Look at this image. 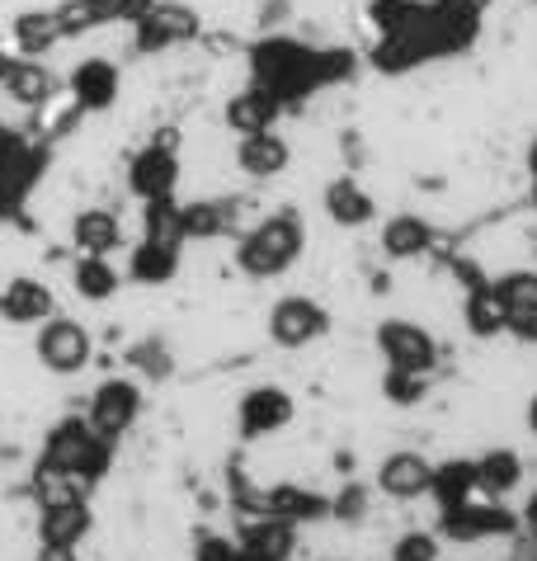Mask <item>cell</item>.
Listing matches in <instances>:
<instances>
[{
	"label": "cell",
	"instance_id": "obj_9",
	"mask_svg": "<svg viewBox=\"0 0 537 561\" xmlns=\"http://www.w3.org/2000/svg\"><path fill=\"white\" fill-rule=\"evenodd\" d=\"M297 415V401L288 387L278 382H260V387H245L241 401H236V434L245 444H260V439H274L293 425Z\"/></svg>",
	"mask_w": 537,
	"mask_h": 561
},
{
	"label": "cell",
	"instance_id": "obj_30",
	"mask_svg": "<svg viewBox=\"0 0 537 561\" xmlns=\"http://www.w3.org/2000/svg\"><path fill=\"white\" fill-rule=\"evenodd\" d=\"M438 557H444V538L430 534V528H405L387 548V561H438Z\"/></svg>",
	"mask_w": 537,
	"mask_h": 561
},
{
	"label": "cell",
	"instance_id": "obj_41",
	"mask_svg": "<svg viewBox=\"0 0 537 561\" xmlns=\"http://www.w3.org/2000/svg\"><path fill=\"white\" fill-rule=\"evenodd\" d=\"M524 420H528V434L537 439V392L528 397V407H524Z\"/></svg>",
	"mask_w": 537,
	"mask_h": 561
},
{
	"label": "cell",
	"instance_id": "obj_38",
	"mask_svg": "<svg viewBox=\"0 0 537 561\" xmlns=\"http://www.w3.org/2000/svg\"><path fill=\"white\" fill-rule=\"evenodd\" d=\"M34 561H81V557H76V548H43V542H38Z\"/></svg>",
	"mask_w": 537,
	"mask_h": 561
},
{
	"label": "cell",
	"instance_id": "obj_26",
	"mask_svg": "<svg viewBox=\"0 0 537 561\" xmlns=\"http://www.w3.org/2000/svg\"><path fill=\"white\" fill-rule=\"evenodd\" d=\"M71 288H76V298H81V302H114L118 288H123V278H118V270L108 260L81 255V260H76V270H71Z\"/></svg>",
	"mask_w": 537,
	"mask_h": 561
},
{
	"label": "cell",
	"instance_id": "obj_36",
	"mask_svg": "<svg viewBox=\"0 0 537 561\" xmlns=\"http://www.w3.org/2000/svg\"><path fill=\"white\" fill-rule=\"evenodd\" d=\"M504 331H510L518 345H537V311H518V317L504 321Z\"/></svg>",
	"mask_w": 537,
	"mask_h": 561
},
{
	"label": "cell",
	"instance_id": "obj_39",
	"mask_svg": "<svg viewBox=\"0 0 537 561\" xmlns=\"http://www.w3.org/2000/svg\"><path fill=\"white\" fill-rule=\"evenodd\" d=\"M510 561H537V538H518L514 552H510Z\"/></svg>",
	"mask_w": 537,
	"mask_h": 561
},
{
	"label": "cell",
	"instance_id": "obj_10",
	"mask_svg": "<svg viewBox=\"0 0 537 561\" xmlns=\"http://www.w3.org/2000/svg\"><path fill=\"white\" fill-rule=\"evenodd\" d=\"M184 180V156L175 151V137H156L151 147H141L128 161V194L141 204H156V198H175Z\"/></svg>",
	"mask_w": 537,
	"mask_h": 561
},
{
	"label": "cell",
	"instance_id": "obj_1",
	"mask_svg": "<svg viewBox=\"0 0 537 561\" xmlns=\"http://www.w3.org/2000/svg\"><path fill=\"white\" fill-rule=\"evenodd\" d=\"M307 251V222L297 208H274L255 217L241 237H236V270L245 278H255V284H268V278H283L293 270L297 260Z\"/></svg>",
	"mask_w": 537,
	"mask_h": 561
},
{
	"label": "cell",
	"instance_id": "obj_27",
	"mask_svg": "<svg viewBox=\"0 0 537 561\" xmlns=\"http://www.w3.org/2000/svg\"><path fill=\"white\" fill-rule=\"evenodd\" d=\"M504 307H500V298H495V288L491 284H477V288H467V298H462V325L477 340H495V335H504Z\"/></svg>",
	"mask_w": 537,
	"mask_h": 561
},
{
	"label": "cell",
	"instance_id": "obj_28",
	"mask_svg": "<svg viewBox=\"0 0 537 561\" xmlns=\"http://www.w3.org/2000/svg\"><path fill=\"white\" fill-rule=\"evenodd\" d=\"M141 241L180 245V251H184V204H180V198H156V204H141Z\"/></svg>",
	"mask_w": 537,
	"mask_h": 561
},
{
	"label": "cell",
	"instance_id": "obj_18",
	"mask_svg": "<svg viewBox=\"0 0 537 561\" xmlns=\"http://www.w3.org/2000/svg\"><path fill=\"white\" fill-rule=\"evenodd\" d=\"M71 245L76 255H100L108 260L123 245V217L108 204H85L71 217Z\"/></svg>",
	"mask_w": 537,
	"mask_h": 561
},
{
	"label": "cell",
	"instance_id": "obj_14",
	"mask_svg": "<svg viewBox=\"0 0 537 561\" xmlns=\"http://www.w3.org/2000/svg\"><path fill=\"white\" fill-rule=\"evenodd\" d=\"M57 317V293L34 274H14L0 284V321L5 325H43Z\"/></svg>",
	"mask_w": 537,
	"mask_h": 561
},
{
	"label": "cell",
	"instance_id": "obj_42",
	"mask_svg": "<svg viewBox=\"0 0 537 561\" xmlns=\"http://www.w3.org/2000/svg\"><path fill=\"white\" fill-rule=\"evenodd\" d=\"M528 208L537 213V180H528Z\"/></svg>",
	"mask_w": 537,
	"mask_h": 561
},
{
	"label": "cell",
	"instance_id": "obj_8",
	"mask_svg": "<svg viewBox=\"0 0 537 561\" xmlns=\"http://www.w3.org/2000/svg\"><path fill=\"white\" fill-rule=\"evenodd\" d=\"M518 534V519L491 495H471V501L453 505V510H438V538L448 542H491V538H514Z\"/></svg>",
	"mask_w": 537,
	"mask_h": 561
},
{
	"label": "cell",
	"instance_id": "obj_21",
	"mask_svg": "<svg viewBox=\"0 0 537 561\" xmlns=\"http://www.w3.org/2000/svg\"><path fill=\"white\" fill-rule=\"evenodd\" d=\"M90 528H94V514H90L85 501L38 510V519H34V534H38L43 548H76V542H81Z\"/></svg>",
	"mask_w": 537,
	"mask_h": 561
},
{
	"label": "cell",
	"instance_id": "obj_37",
	"mask_svg": "<svg viewBox=\"0 0 537 561\" xmlns=\"http://www.w3.org/2000/svg\"><path fill=\"white\" fill-rule=\"evenodd\" d=\"M518 524H524V538H537V486L528 491V501H524V514H518Z\"/></svg>",
	"mask_w": 537,
	"mask_h": 561
},
{
	"label": "cell",
	"instance_id": "obj_34",
	"mask_svg": "<svg viewBox=\"0 0 537 561\" xmlns=\"http://www.w3.org/2000/svg\"><path fill=\"white\" fill-rule=\"evenodd\" d=\"M194 561H236V538H227V534H198L194 538Z\"/></svg>",
	"mask_w": 537,
	"mask_h": 561
},
{
	"label": "cell",
	"instance_id": "obj_22",
	"mask_svg": "<svg viewBox=\"0 0 537 561\" xmlns=\"http://www.w3.org/2000/svg\"><path fill=\"white\" fill-rule=\"evenodd\" d=\"M10 43H14V57H43L61 43V28H57V10H20L10 20Z\"/></svg>",
	"mask_w": 537,
	"mask_h": 561
},
{
	"label": "cell",
	"instance_id": "obj_29",
	"mask_svg": "<svg viewBox=\"0 0 537 561\" xmlns=\"http://www.w3.org/2000/svg\"><path fill=\"white\" fill-rule=\"evenodd\" d=\"M495 298L504 307V317H518V311H537V270L528 264H510V270H500L491 278Z\"/></svg>",
	"mask_w": 537,
	"mask_h": 561
},
{
	"label": "cell",
	"instance_id": "obj_20",
	"mask_svg": "<svg viewBox=\"0 0 537 561\" xmlns=\"http://www.w3.org/2000/svg\"><path fill=\"white\" fill-rule=\"evenodd\" d=\"M278 114H283V104L268 95V90H260V85H241V90H236V95H227V104H222V123H227V133H236V137L268 133Z\"/></svg>",
	"mask_w": 537,
	"mask_h": 561
},
{
	"label": "cell",
	"instance_id": "obj_31",
	"mask_svg": "<svg viewBox=\"0 0 537 561\" xmlns=\"http://www.w3.org/2000/svg\"><path fill=\"white\" fill-rule=\"evenodd\" d=\"M382 392H387V401H397V407H420V401L430 397V378H424V373L387 368L382 373Z\"/></svg>",
	"mask_w": 537,
	"mask_h": 561
},
{
	"label": "cell",
	"instance_id": "obj_11",
	"mask_svg": "<svg viewBox=\"0 0 537 561\" xmlns=\"http://www.w3.org/2000/svg\"><path fill=\"white\" fill-rule=\"evenodd\" d=\"M434 486V462L420 454V448H391V454L377 462V491L387 495L391 505H415L424 501Z\"/></svg>",
	"mask_w": 537,
	"mask_h": 561
},
{
	"label": "cell",
	"instance_id": "obj_12",
	"mask_svg": "<svg viewBox=\"0 0 537 561\" xmlns=\"http://www.w3.org/2000/svg\"><path fill=\"white\" fill-rule=\"evenodd\" d=\"M67 95L81 104V114H108L123 95V71L114 57H81L67 76Z\"/></svg>",
	"mask_w": 537,
	"mask_h": 561
},
{
	"label": "cell",
	"instance_id": "obj_40",
	"mask_svg": "<svg viewBox=\"0 0 537 561\" xmlns=\"http://www.w3.org/2000/svg\"><path fill=\"white\" fill-rule=\"evenodd\" d=\"M524 165H528V180H537V133H533V142L524 151Z\"/></svg>",
	"mask_w": 537,
	"mask_h": 561
},
{
	"label": "cell",
	"instance_id": "obj_6",
	"mask_svg": "<svg viewBox=\"0 0 537 561\" xmlns=\"http://www.w3.org/2000/svg\"><path fill=\"white\" fill-rule=\"evenodd\" d=\"M34 354H38L43 373H53V378H76V373H85L90 358H94V335H90L85 321L61 317V311H57L53 321L38 325Z\"/></svg>",
	"mask_w": 537,
	"mask_h": 561
},
{
	"label": "cell",
	"instance_id": "obj_17",
	"mask_svg": "<svg viewBox=\"0 0 537 561\" xmlns=\"http://www.w3.org/2000/svg\"><path fill=\"white\" fill-rule=\"evenodd\" d=\"M236 548L255 561H288L297 548V524L278 519V514H245L241 534H236Z\"/></svg>",
	"mask_w": 537,
	"mask_h": 561
},
{
	"label": "cell",
	"instance_id": "obj_2",
	"mask_svg": "<svg viewBox=\"0 0 537 561\" xmlns=\"http://www.w3.org/2000/svg\"><path fill=\"white\" fill-rule=\"evenodd\" d=\"M108 458H114V448L94 439L85 415H61L57 425L43 434V454H38L43 467H57V472L81 477L85 486H94V481L108 472Z\"/></svg>",
	"mask_w": 537,
	"mask_h": 561
},
{
	"label": "cell",
	"instance_id": "obj_24",
	"mask_svg": "<svg viewBox=\"0 0 537 561\" xmlns=\"http://www.w3.org/2000/svg\"><path fill=\"white\" fill-rule=\"evenodd\" d=\"M471 467H477L481 495H491V501L524 486V458H518L514 448H485L481 458H471Z\"/></svg>",
	"mask_w": 537,
	"mask_h": 561
},
{
	"label": "cell",
	"instance_id": "obj_19",
	"mask_svg": "<svg viewBox=\"0 0 537 561\" xmlns=\"http://www.w3.org/2000/svg\"><path fill=\"white\" fill-rule=\"evenodd\" d=\"M434 241H438V231H434L430 217H420V213H397V217H387V222H382V241H377V245H382L387 260L410 264V260L430 255Z\"/></svg>",
	"mask_w": 537,
	"mask_h": 561
},
{
	"label": "cell",
	"instance_id": "obj_7",
	"mask_svg": "<svg viewBox=\"0 0 537 561\" xmlns=\"http://www.w3.org/2000/svg\"><path fill=\"white\" fill-rule=\"evenodd\" d=\"M264 331L278 350H288V354L311 350L316 340L330 335V307L307 298V293H288V298H278L274 307H268Z\"/></svg>",
	"mask_w": 537,
	"mask_h": 561
},
{
	"label": "cell",
	"instance_id": "obj_3",
	"mask_svg": "<svg viewBox=\"0 0 537 561\" xmlns=\"http://www.w3.org/2000/svg\"><path fill=\"white\" fill-rule=\"evenodd\" d=\"M203 34V20L194 5H184V0H151L147 10L133 20V53L151 57V53H170V48H188Z\"/></svg>",
	"mask_w": 537,
	"mask_h": 561
},
{
	"label": "cell",
	"instance_id": "obj_16",
	"mask_svg": "<svg viewBox=\"0 0 537 561\" xmlns=\"http://www.w3.org/2000/svg\"><path fill=\"white\" fill-rule=\"evenodd\" d=\"M321 213L330 227L358 231L377 217V198L363 190L358 175H335V180H325V190H321Z\"/></svg>",
	"mask_w": 537,
	"mask_h": 561
},
{
	"label": "cell",
	"instance_id": "obj_13",
	"mask_svg": "<svg viewBox=\"0 0 537 561\" xmlns=\"http://www.w3.org/2000/svg\"><path fill=\"white\" fill-rule=\"evenodd\" d=\"M231 170L250 184H268V180H283L293 170V142L283 133H250L236 142L231 151Z\"/></svg>",
	"mask_w": 537,
	"mask_h": 561
},
{
	"label": "cell",
	"instance_id": "obj_32",
	"mask_svg": "<svg viewBox=\"0 0 537 561\" xmlns=\"http://www.w3.org/2000/svg\"><path fill=\"white\" fill-rule=\"evenodd\" d=\"M128 364L141 373V378H151V382H161L170 368H175V358H170L165 350V340H141V345L128 350Z\"/></svg>",
	"mask_w": 537,
	"mask_h": 561
},
{
	"label": "cell",
	"instance_id": "obj_33",
	"mask_svg": "<svg viewBox=\"0 0 537 561\" xmlns=\"http://www.w3.org/2000/svg\"><path fill=\"white\" fill-rule=\"evenodd\" d=\"M330 514H335L340 524H363L368 519V491H363L358 481H344V486L330 495Z\"/></svg>",
	"mask_w": 537,
	"mask_h": 561
},
{
	"label": "cell",
	"instance_id": "obj_23",
	"mask_svg": "<svg viewBox=\"0 0 537 561\" xmlns=\"http://www.w3.org/2000/svg\"><path fill=\"white\" fill-rule=\"evenodd\" d=\"M128 278L141 288H165L180 278V245H156V241H137L128 255Z\"/></svg>",
	"mask_w": 537,
	"mask_h": 561
},
{
	"label": "cell",
	"instance_id": "obj_4",
	"mask_svg": "<svg viewBox=\"0 0 537 561\" xmlns=\"http://www.w3.org/2000/svg\"><path fill=\"white\" fill-rule=\"evenodd\" d=\"M373 345L382 354L387 368H401V373H424V378H434L438 373V340L430 325L410 321V317H382L373 331Z\"/></svg>",
	"mask_w": 537,
	"mask_h": 561
},
{
	"label": "cell",
	"instance_id": "obj_25",
	"mask_svg": "<svg viewBox=\"0 0 537 561\" xmlns=\"http://www.w3.org/2000/svg\"><path fill=\"white\" fill-rule=\"evenodd\" d=\"M430 495L438 501V510H453L471 501V495H481L477 486V467H471V458H448V462H434V486Z\"/></svg>",
	"mask_w": 537,
	"mask_h": 561
},
{
	"label": "cell",
	"instance_id": "obj_15",
	"mask_svg": "<svg viewBox=\"0 0 537 561\" xmlns=\"http://www.w3.org/2000/svg\"><path fill=\"white\" fill-rule=\"evenodd\" d=\"M0 95H5L24 118H34L38 108L57 95V76L34 57H14L5 71H0Z\"/></svg>",
	"mask_w": 537,
	"mask_h": 561
},
{
	"label": "cell",
	"instance_id": "obj_35",
	"mask_svg": "<svg viewBox=\"0 0 537 561\" xmlns=\"http://www.w3.org/2000/svg\"><path fill=\"white\" fill-rule=\"evenodd\" d=\"M288 20H293V0H264L260 14H255L260 28H278V24H288Z\"/></svg>",
	"mask_w": 537,
	"mask_h": 561
},
{
	"label": "cell",
	"instance_id": "obj_5",
	"mask_svg": "<svg viewBox=\"0 0 537 561\" xmlns=\"http://www.w3.org/2000/svg\"><path fill=\"white\" fill-rule=\"evenodd\" d=\"M137 415H141V382H133V378H104L85 401V425L94 439L108 448H118L128 439Z\"/></svg>",
	"mask_w": 537,
	"mask_h": 561
}]
</instances>
